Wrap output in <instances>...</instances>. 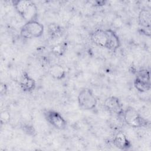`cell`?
<instances>
[{
	"instance_id": "obj_9",
	"label": "cell",
	"mask_w": 151,
	"mask_h": 151,
	"mask_svg": "<svg viewBox=\"0 0 151 151\" xmlns=\"http://www.w3.org/2000/svg\"><path fill=\"white\" fill-rule=\"evenodd\" d=\"M113 145L122 150H127L132 147V143L126 135L122 132H116L112 139Z\"/></svg>"
},
{
	"instance_id": "obj_12",
	"label": "cell",
	"mask_w": 151,
	"mask_h": 151,
	"mask_svg": "<svg viewBox=\"0 0 151 151\" xmlns=\"http://www.w3.org/2000/svg\"><path fill=\"white\" fill-rule=\"evenodd\" d=\"M151 12L147 8H143L138 14V23L142 28L150 29Z\"/></svg>"
},
{
	"instance_id": "obj_7",
	"label": "cell",
	"mask_w": 151,
	"mask_h": 151,
	"mask_svg": "<svg viewBox=\"0 0 151 151\" xmlns=\"http://www.w3.org/2000/svg\"><path fill=\"white\" fill-rule=\"evenodd\" d=\"M104 109L110 113L117 116H123L124 109L120 100L116 96H109L107 97L103 103Z\"/></svg>"
},
{
	"instance_id": "obj_14",
	"label": "cell",
	"mask_w": 151,
	"mask_h": 151,
	"mask_svg": "<svg viewBox=\"0 0 151 151\" xmlns=\"http://www.w3.org/2000/svg\"><path fill=\"white\" fill-rule=\"evenodd\" d=\"M47 31L51 39H55L62 35L63 29L60 25L52 22L48 25Z\"/></svg>"
},
{
	"instance_id": "obj_1",
	"label": "cell",
	"mask_w": 151,
	"mask_h": 151,
	"mask_svg": "<svg viewBox=\"0 0 151 151\" xmlns=\"http://www.w3.org/2000/svg\"><path fill=\"white\" fill-rule=\"evenodd\" d=\"M11 2L17 13L26 22L37 20L38 8L34 2L28 0H14Z\"/></svg>"
},
{
	"instance_id": "obj_5",
	"label": "cell",
	"mask_w": 151,
	"mask_h": 151,
	"mask_svg": "<svg viewBox=\"0 0 151 151\" xmlns=\"http://www.w3.org/2000/svg\"><path fill=\"white\" fill-rule=\"evenodd\" d=\"M42 114L46 121L55 129L60 130L66 129L67 122L58 111L52 109H47L44 110Z\"/></svg>"
},
{
	"instance_id": "obj_15",
	"label": "cell",
	"mask_w": 151,
	"mask_h": 151,
	"mask_svg": "<svg viewBox=\"0 0 151 151\" xmlns=\"http://www.w3.org/2000/svg\"><path fill=\"white\" fill-rule=\"evenodd\" d=\"M66 47H67V45L64 43L58 44L57 45H54L51 48V51L55 55L60 57V56H62L65 52Z\"/></svg>"
},
{
	"instance_id": "obj_6",
	"label": "cell",
	"mask_w": 151,
	"mask_h": 151,
	"mask_svg": "<svg viewBox=\"0 0 151 151\" xmlns=\"http://www.w3.org/2000/svg\"><path fill=\"white\" fill-rule=\"evenodd\" d=\"M134 88L140 93H145L151 88L149 70H141L137 71L136 77L133 81Z\"/></svg>"
},
{
	"instance_id": "obj_16",
	"label": "cell",
	"mask_w": 151,
	"mask_h": 151,
	"mask_svg": "<svg viewBox=\"0 0 151 151\" xmlns=\"http://www.w3.org/2000/svg\"><path fill=\"white\" fill-rule=\"evenodd\" d=\"M21 129L22 130L26 133L27 134L31 136H34L37 134L36 130L34 126L28 123H24L21 126Z\"/></svg>"
},
{
	"instance_id": "obj_18",
	"label": "cell",
	"mask_w": 151,
	"mask_h": 151,
	"mask_svg": "<svg viewBox=\"0 0 151 151\" xmlns=\"http://www.w3.org/2000/svg\"><path fill=\"white\" fill-rule=\"evenodd\" d=\"M8 91V86L5 83L1 82V86H0V93L1 95L2 96H5L6 95Z\"/></svg>"
},
{
	"instance_id": "obj_3",
	"label": "cell",
	"mask_w": 151,
	"mask_h": 151,
	"mask_svg": "<svg viewBox=\"0 0 151 151\" xmlns=\"http://www.w3.org/2000/svg\"><path fill=\"white\" fill-rule=\"evenodd\" d=\"M44 32V27L37 20L26 22L20 29V36L24 39L39 38Z\"/></svg>"
},
{
	"instance_id": "obj_4",
	"label": "cell",
	"mask_w": 151,
	"mask_h": 151,
	"mask_svg": "<svg viewBox=\"0 0 151 151\" xmlns=\"http://www.w3.org/2000/svg\"><path fill=\"white\" fill-rule=\"evenodd\" d=\"M79 107L85 110H91L96 108L97 99L91 89L84 88L80 90L77 96Z\"/></svg>"
},
{
	"instance_id": "obj_11",
	"label": "cell",
	"mask_w": 151,
	"mask_h": 151,
	"mask_svg": "<svg viewBox=\"0 0 151 151\" xmlns=\"http://www.w3.org/2000/svg\"><path fill=\"white\" fill-rule=\"evenodd\" d=\"M108 32V43L107 48L109 51L116 52L121 46V41L117 34L113 29H107Z\"/></svg>"
},
{
	"instance_id": "obj_17",
	"label": "cell",
	"mask_w": 151,
	"mask_h": 151,
	"mask_svg": "<svg viewBox=\"0 0 151 151\" xmlns=\"http://www.w3.org/2000/svg\"><path fill=\"white\" fill-rule=\"evenodd\" d=\"M1 124H6L11 120V114L8 110H3L1 113L0 116Z\"/></svg>"
},
{
	"instance_id": "obj_2",
	"label": "cell",
	"mask_w": 151,
	"mask_h": 151,
	"mask_svg": "<svg viewBox=\"0 0 151 151\" xmlns=\"http://www.w3.org/2000/svg\"><path fill=\"white\" fill-rule=\"evenodd\" d=\"M122 117L124 122L133 128H145L150 125V122L132 106L124 110Z\"/></svg>"
},
{
	"instance_id": "obj_10",
	"label": "cell",
	"mask_w": 151,
	"mask_h": 151,
	"mask_svg": "<svg viewBox=\"0 0 151 151\" xmlns=\"http://www.w3.org/2000/svg\"><path fill=\"white\" fill-rule=\"evenodd\" d=\"M19 85L24 92L31 93L36 87V82L28 73L24 71L21 75Z\"/></svg>"
},
{
	"instance_id": "obj_8",
	"label": "cell",
	"mask_w": 151,
	"mask_h": 151,
	"mask_svg": "<svg viewBox=\"0 0 151 151\" xmlns=\"http://www.w3.org/2000/svg\"><path fill=\"white\" fill-rule=\"evenodd\" d=\"M90 38L91 42L96 45L107 48L108 43V32L107 29H96L90 34Z\"/></svg>"
},
{
	"instance_id": "obj_19",
	"label": "cell",
	"mask_w": 151,
	"mask_h": 151,
	"mask_svg": "<svg viewBox=\"0 0 151 151\" xmlns=\"http://www.w3.org/2000/svg\"><path fill=\"white\" fill-rule=\"evenodd\" d=\"M93 6H101L105 5V4L106 3V1H97L93 2Z\"/></svg>"
},
{
	"instance_id": "obj_13",
	"label": "cell",
	"mask_w": 151,
	"mask_h": 151,
	"mask_svg": "<svg viewBox=\"0 0 151 151\" xmlns=\"http://www.w3.org/2000/svg\"><path fill=\"white\" fill-rule=\"evenodd\" d=\"M50 76L57 80H61L66 77V71L65 68L59 64H54L50 66L48 69Z\"/></svg>"
}]
</instances>
